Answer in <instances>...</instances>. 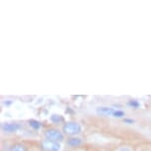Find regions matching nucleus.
Segmentation results:
<instances>
[{"label": "nucleus", "mask_w": 151, "mask_h": 151, "mask_svg": "<svg viewBox=\"0 0 151 151\" xmlns=\"http://www.w3.org/2000/svg\"><path fill=\"white\" fill-rule=\"evenodd\" d=\"M115 108L112 107H107V106H102V107H98L96 109V113L98 114L99 116H113V114L115 112Z\"/></svg>", "instance_id": "5"}, {"label": "nucleus", "mask_w": 151, "mask_h": 151, "mask_svg": "<svg viewBox=\"0 0 151 151\" xmlns=\"http://www.w3.org/2000/svg\"><path fill=\"white\" fill-rule=\"evenodd\" d=\"M81 130H82L81 124H79V122H74V121L66 122L62 125V132H63L65 135H68L69 137L77 136L79 133L81 132Z\"/></svg>", "instance_id": "1"}, {"label": "nucleus", "mask_w": 151, "mask_h": 151, "mask_svg": "<svg viewBox=\"0 0 151 151\" xmlns=\"http://www.w3.org/2000/svg\"><path fill=\"white\" fill-rule=\"evenodd\" d=\"M8 151H29V148H28L24 143L16 142V143H13L11 145Z\"/></svg>", "instance_id": "8"}, {"label": "nucleus", "mask_w": 151, "mask_h": 151, "mask_svg": "<svg viewBox=\"0 0 151 151\" xmlns=\"http://www.w3.org/2000/svg\"><path fill=\"white\" fill-rule=\"evenodd\" d=\"M44 135L45 139H47V140L56 141L59 142V143H61L65 138L64 133L58 129H56V127H47V129H45L44 132Z\"/></svg>", "instance_id": "2"}, {"label": "nucleus", "mask_w": 151, "mask_h": 151, "mask_svg": "<svg viewBox=\"0 0 151 151\" xmlns=\"http://www.w3.org/2000/svg\"><path fill=\"white\" fill-rule=\"evenodd\" d=\"M124 116H125V113L124 112V111L119 110V109H116V110H115V112H114V114H113V116H114V118H118V119L124 118Z\"/></svg>", "instance_id": "10"}, {"label": "nucleus", "mask_w": 151, "mask_h": 151, "mask_svg": "<svg viewBox=\"0 0 151 151\" xmlns=\"http://www.w3.org/2000/svg\"><path fill=\"white\" fill-rule=\"evenodd\" d=\"M116 151H132V149H130L129 147H122V148H119V149H118Z\"/></svg>", "instance_id": "12"}, {"label": "nucleus", "mask_w": 151, "mask_h": 151, "mask_svg": "<svg viewBox=\"0 0 151 151\" xmlns=\"http://www.w3.org/2000/svg\"><path fill=\"white\" fill-rule=\"evenodd\" d=\"M29 124H30V127L34 129H40L42 127L41 122L36 121V119H31V121H29Z\"/></svg>", "instance_id": "9"}, {"label": "nucleus", "mask_w": 151, "mask_h": 151, "mask_svg": "<svg viewBox=\"0 0 151 151\" xmlns=\"http://www.w3.org/2000/svg\"><path fill=\"white\" fill-rule=\"evenodd\" d=\"M22 125L19 122H4L1 124V129L3 132L6 133H15L21 129Z\"/></svg>", "instance_id": "4"}, {"label": "nucleus", "mask_w": 151, "mask_h": 151, "mask_svg": "<svg viewBox=\"0 0 151 151\" xmlns=\"http://www.w3.org/2000/svg\"><path fill=\"white\" fill-rule=\"evenodd\" d=\"M50 122H52L53 124H56V125L65 124L64 116L61 115H58V114H53V115L50 116Z\"/></svg>", "instance_id": "7"}, {"label": "nucleus", "mask_w": 151, "mask_h": 151, "mask_svg": "<svg viewBox=\"0 0 151 151\" xmlns=\"http://www.w3.org/2000/svg\"><path fill=\"white\" fill-rule=\"evenodd\" d=\"M124 122H129V124H132V122H133L132 119H124Z\"/></svg>", "instance_id": "13"}, {"label": "nucleus", "mask_w": 151, "mask_h": 151, "mask_svg": "<svg viewBox=\"0 0 151 151\" xmlns=\"http://www.w3.org/2000/svg\"><path fill=\"white\" fill-rule=\"evenodd\" d=\"M41 148L44 151H61L62 145L59 142L45 139L41 142Z\"/></svg>", "instance_id": "3"}, {"label": "nucleus", "mask_w": 151, "mask_h": 151, "mask_svg": "<svg viewBox=\"0 0 151 151\" xmlns=\"http://www.w3.org/2000/svg\"><path fill=\"white\" fill-rule=\"evenodd\" d=\"M66 144L70 147H78L82 144V139L77 137V136L68 137V139L66 140Z\"/></svg>", "instance_id": "6"}, {"label": "nucleus", "mask_w": 151, "mask_h": 151, "mask_svg": "<svg viewBox=\"0 0 151 151\" xmlns=\"http://www.w3.org/2000/svg\"><path fill=\"white\" fill-rule=\"evenodd\" d=\"M129 106L132 107L133 109H136V108H138L140 106V104H139V102H137L136 100H130V101H129Z\"/></svg>", "instance_id": "11"}]
</instances>
